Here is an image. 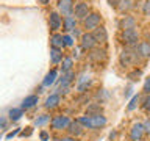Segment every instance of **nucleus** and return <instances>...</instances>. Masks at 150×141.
Listing matches in <instances>:
<instances>
[{
    "mask_svg": "<svg viewBox=\"0 0 150 141\" xmlns=\"http://www.w3.org/2000/svg\"><path fill=\"white\" fill-rule=\"evenodd\" d=\"M63 41H64V46H74V39L70 36H63Z\"/></svg>",
    "mask_w": 150,
    "mask_h": 141,
    "instance_id": "30",
    "label": "nucleus"
},
{
    "mask_svg": "<svg viewBox=\"0 0 150 141\" xmlns=\"http://www.w3.org/2000/svg\"><path fill=\"white\" fill-rule=\"evenodd\" d=\"M70 69H72V58H64L63 66H61V70H63V72H69Z\"/></svg>",
    "mask_w": 150,
    "mask_h": 141,
    "instance_id": "24",
    "label": "nucleus"
},
{
    "mask_svg": "<svg viewBox=\"0 0 150 141\" xmlns=\"http://www.w3.org/2000/svg\"><path fill=\"white\" fill-rule=\"evenodd\" d=\"M100 111H102L100 105H91L88 108V116H98V115H100Z\"/></svg>",
    "mask_w": 150,
    "mask_h": 141,
    "instance_id": "23",
    "label": "nucleus"
},
{
    "mask_svg": "<svg viewBox=\"0 0 150 141\" xmlns=\"http://www.w3.org/2000/svg\"><path fill=\"white\" fill-rule=\"evenodd\" d=\"M94 39L96 42H102V41H106V30L105 28H96V31H94Z\"/></svg>",
    "mask_w": 150,
    "mask_h": 141,
    "instance_id": "15",
    "label": "nucleus"
},
{
    "mask_svg": "<svg viewBox=\"0 0 150 141\" xmlns=\"http://www.w3.org/2000/svg\"><path fill=\"white\" fill-rule=\"evenodd\" d=\"M70 124L69 118L67 116H56L53 121H52V127L56 130H61V129H67V125Z\"/></svg>",
    "mask_w": 150,
    "mask_h": 141,
    "instance_id": "5",
    "label": "nucleus"
},
{
    "mask_svg": "<svg viewBox=\"0 0 150 141\" xmlns=\"http://www.w3.org/2000/svg\"><path fill=\"white\" fill-rule=\"evenodd\" d=\"M80 124H83L84 127H89V129H98V127H103L106 124V119L103 116H83L78 119Z\"/></svg>",
    "mask_w": 150,
    "mask_h": 141,
    "instance_id": "1",
    "label": "nucleus"
},
{
    "mask_svg": "<svg viewBox=\"0 0 150 141\" xmlns=\"http://www.w3.org/2000/svg\"><path fill=\"white\" fill-rule=\"evenodd\" d=\"M142 125H144V130L150 133V121H147V122H145V124H142Z\"/></svg>",
    "mask_w": 150,
    "mask_h": 141,
    "instance_id": "38",
    "label": "nucleus"
},
{
    "mask_svg": "<svg viewBox=\"0 0 150 141\" xmlns=\"http://www.w3.org/2000/svg\"><path fill=\"white\" fill-rule=\"evenodd\" d=\"M5 125H6V121L3 118H0V127H5Z\"/></svg>",
    "mask_w": 150,
    "mask_h": 141,
    "instance_id": "39",
    "label": "nucleus"
},
{
    "mask_svg": "<svg viewBox=\"0 0 150 141\" xmlns=\"http://www.w3.org/2000/svg\"><path fill=\"white\" fill-rule=\"evenodd\" d=\"M136 52H138L141 56H144V58L145 56H150V44L149 42H141V44L138 46V50Z\"/></svg>",
    "mask_w": 150,
    "mask_h": 141,
    "instance_id": "14",
    "label": "nucleus"
},
{
    "mask_svg": "<svg viewBox=\"0 0 150 141\" xmlns=\"http://www.w3.org/2000/svg\"><path fill=\"white\" fill-rule=\"evenodd\" d=\"M100 24V14L97 13H92V14H88L86 19H84V27L88 30H92V28H97V25Z\"/></svg>",
    "mask_w": 150,
    "mask_h": 141,
    "instance_id": "3",
    "label": "nucleus"
},
{
    "mask_svg": "<svg viewBox=\"0 0 150 141\" xmlns=\"http://www.w3.org/2000/svg\"><path fill=\"white\" fill-rule=\"evenodd\" d=\"M139 75H141V70L136 69V70H133V72H130V74H128V78H131V80H138Z\"/></svg>",
    "mask_w": 150,
    "mask_h": 141,
    "instance_id": "29",
    "label": "nucleus"
},
{
    "mask_svg": "<svg viewBox=\"0 0 150 141\" xmlns=\"http://www.w3.org/2000/svg\"><path fill=\"white\" fill-rule=\"evenodd\" d=\"M122 39H124V42H125V44H128V46L138 44V31H136L134 28H130V30H124Z\"/></svg>",
    "mask_w": 150,
    "mask_h": 141,
    "instance_id": "2",
    "label": "nucleus"
},
{
    "mask_svg": "<svg viewBox=\"0 0 150 141\" xmlns=\"http://www.w3.org/2000/svg\"><path fill=\"white\" fill-rule=\"evenodd\" d=\"M142 133H144V125L142 124H134L133 129H131V140L133 141H139L142 138Z\"/></svg>",
    "mask_w": 150,
    "mask_h": 141,
    "instance_id": "8",
    "label": "nucleus"
},
{
    "mask_svg": "<svg viewBox=\"0 0 150 141\" xmlns=\"http://www.w3.org/2000/svg\"><path fill=\"white\" fill-rule=\"evenodd\" d=\"M59 9L66 17L72 16V2L70 0H59Z\"/></svg>",
    "mask_w": 150,
    "mask_h": 141,
    "instance_id": "7",
    "label": "nucleus"
},
{
    "mask_svg": "<svg viewBox=\"0 0 150 141\" xmlns=\"http://www.w3.org/2000/svg\"><path fill=\"white\" fill-rule=\"evenodd\" d=\"M21 116H22V108H13V110H9V119L11 121L21 119Z\"/></svg>",
    "mask_w": 150,
    "mask_h": 141,
    "instance_id": "21",
    "label": "nucleus"
},
{
    "mask_svg": "<svg viewBox=\"0 0 150 141\" xmlns=\"http://www.w3.org/2000/svg\"><path fill=\"white\" fill-rule=\"evenodd\" d=\"M138 102H139V96H134V97L130 100V103H128V110H134L136 105H138Z\"/></svg>",
    "mask_w": 150,
    "mask_h": 141,
    "instance_id": "28",
    "label": "nucleus"
},
{
    "mask_svg": "<svg viewBox=\"0 0 150 141\" xmlns=\"http://www.w3.org/2000/svg\"><path fill=\"white\" fill-rule=\"evenodd\" d=\"M19 132H21V130H19V129H16V130H13V132H9V133L6 135V138H8V140H11L13 136H16V135L19 133Z\"/></svg>",
    "mask_w": 150,
    "mask_h": 141,
    "instance_id": "34",
    "label": "nucleus"
},
{
    "mask_svg": "<svg viewBox=\"0 0 150 141\" xmlns=\"http://www.w3.org/2000/svg\"><path fill=\"white\" fill-rule=\"evenodd\" d=\"M61 27V17L58 13H50V28L52 30H58Z\"/></svg>",
    "mask_w": 150,
    "mask_h": 141,
    "instance_id": "12",
    "label": "nucleus"
},
{
    "mask_svg": "<svg viewBox=\"0 0 150 141\" xmlns=\"http://www.w3.org/2000/svg\"><path fill=\"white\" fill-rule=\"evenodd\" d=\"M75 28V21H74V17H66L64 19V30H67V31H72Z\"/></svg>",
    "mask_w": 150,
    "mask_h": 141,
    "instance_id": "22",
    "label": "nucleus"
},
{
    "mask_svg": "<svg viewBox=\"0 0 150 141\" xmlns=\"http://www.w3.org/2000/svg\"><path fill=\"white\" fill-rule=\"evenodd\" d=\"M94 46H96V39H94L92 35H89V33H88V35L81 36V47H83V49H89V50H91Z\"/></svg>",
    "mask_w": 150,
    "mask_h": 141,
    "instance_id": "9",
    "label": "nucleus"
},
{
    "mask_svg": "<svg viewBox=\"0 0 150 141\" xmlns=\"http://www.w3.org/2000/svg\"><path fill=\"white\" fill-rule=\"evenodd\" d=\"M136 58H138V53H134L131 49H127L122 52V55H120V61H122V64H133Z\"/></svg>",
    "mask_w": 150,
    "mask_h": 141,
    "instance_id": "4",
    "label": "nucleus"
},
{
    "mask_svg": "<svg viewBox=\"0 0 150 141\" xmlns=\"http://www.w3.org/2000/svg\"><path fill=\"white\" fill-rule=\"evenodd\" d=\"M69 127V132L72 135H81V124H80V122L77 121V122H70V124L67 125Z\"/></svg>",
    "mask_w": 150,
    "mask_h": 141,
    "instance_id": "17",
    "label": "nucleus"
},
{
    "mask_svg": "<svg viewBox=\"0 0 150 141\" xmlns=\"http://www.w3.org/2000/svg\"><path fill=\"white\" fill-rule=\"evenodd\" d=\"M105 56H106V52L103 50V49H96V50H92L91 53H89V58L94 60V61L105 60Z\"/></svg>",
    "mask_w": 150,
    "mask_h": 141,
    "instance_id": "13",
    "label": "nucleus"
},
{
    "mask_svg": "<svg viewBox=\"0 0 150 141\" xmlns=\"http://www.w3.org/2000/svg\"><path fill=\"white\" fill-rule=\"evenodd\" d=\"M72 78H74V74L70 72H64L63 74V77H61V85H69L70 82H72Z\"/></svg>",
    "mask_w": 150,
    "mask_h": 141,
    "instance_id": "25",
    "label": "nucleus"
},
{
    "mask_svg": "<svg viewBox=\"0 0 150 141\" xmlns=\"http://www.w3.org/2000/svg\"><path fill=\"white\" fill-rule=\"evenodd\" d=\"M41 140H42V141H47V140H49V135H47V132H41Z\"/></svg>",
    "mask_w": 150,
    "mask_h": 141,
    "instance_id": "37",
    "label": "nucleus"
},
{
    "mask_svg": "<svg viewBox=\"0 0 150 141\" xmlns=\"http://www.w3.org/2000/svg\"><path fill=\"white\" fill-rule=\"evenodd\" d=\"M36 103H38V96H28L22 102V110H28V108L35 107Z\"/></svg>",
    "mask_w": 150,
    "mask_h": 141,
    "instance_id": "11",
    "label": "nucleus"
},
{
    "mask_svg": "<svg viewBox=\"0 0 150 141\" xmlns=\"http://www.w3.org/2000/svg\"><path fill=\"white\" fill-rule=\"evenodd\" d=\"M144 91H145V93H150V78L145 80V83H144Z\"/></svg>",
    "mask_w": 150,
    "mask_h": 141,
    "instance_id": "36",
    "label": "nucleus"
},
{
    "mask_svg": "<svg viewBox=\"0 0 150 141\" xmlns=\"http://www.w3.org/2000/svg\"><path fill=\"white\" fill-rule=\"evenodd\" d=\"M120 2H122V0H108V3H110L111 5V6H119V5H120Z\"/></svg>",
    "mask_w": 150,
    "mask_h": 141,
    "instance_id": "35",
    "label": "nucleus"
},
{
    "mask_svg": "<svg viewBox=\"0 0 150 141\" xmlns=\"http://www.w3.org/2000/svg\"><path fill=\"white\" fill-rule=\"evenodd\" d=\"M55 78H56V70H50V72L45 75V78H44V82H42V85H44V86H50V85L55 82Z\"/></svg>",
    "mask_w": 150,
    "mask_h": 141,
    "instance_id": "20",
    "label": "nucleus"
},
{
    "mask_svg": "<svg viewBox=\"0 0 150 141\" xmlns=\"http://www.w3.org/2000/svg\"><path fill=\"white\" fill-rule=\"evenodd\" d=\"M31 133H33V129H31V127H27V130H23L21 135H22V136H30Z\"/></svg>",
    "mask_w": 150,
    "mask_h": 141,
    "instance_id": "32",
    "label": "nucleus"
},
{
    "mask_svg": "<svg viewBox=\"0 0 150 141\" xmlns=\"http://www.w3.org/2000/svg\"><path fill=\"white\" fill-rule=\"evenodd\" d=\"M120 3H124V5H120V6H119V8H120V11H124V13L127 11V9H130V8H131V5H130V3H131V0H122Z\"/></svg>",
    "mask_w": 150,
    "mask_h": 141,
    "instance_id": "27",
    "label": "nucleus"
},
{
    "mask_svg": "<svg viewBox=\"0 0 150 141\" xmlns=\"http://www.w3.org/2000/svg\"><path fill=\"white\" fill-rule=\"evenodd\" d=\"M50 42H52V46H53L55 49H59V47L64 46V41H63V36L61 35H53L50 38Z\"/></svg>",
    "mask_w": 150,
    "mask_h": 141,
    "instance_id": "18",
    "label": "nucleus"
},
{
    "mask_svg": "<svg viewBox=\"0 0 150 141\" xmlns=\"http://www.w3.org/2000/svg\"><path fill=\"white\" fill-rule=\"evenodd\" d=\"M142 9H144L145 14H150V0H147V2L144 3V8Z\"/></svg>",
    "mask_w": 150,
    "mask_h": 141,
    "instance_id": "31",
    "label": "nucleus"
},
{
    "mask_svg": "<svg viewBox=\"0 0 150 141\" xmlns=\"http://www.w3.org/2000/svg\"><path fill=\"white\" fill-rule=\"evenodd\" d=\"M50 58H52V63H59L63 60V53L59 52V49H52L50 50Z\"/></svg>",
    "mask_w": 150,
    "mask_h": 141,
    "instance_id": "19",
    "label": "nucleus"
},
{
    "mask_svg": "<svg viewBox=\"0 0 150 141\" xmlns=\"http://www.w3.org/2000/svg\"><path fill=\"white\" fill-rule=\"evenodd\" d=\"M50 121V118L49 116H47V115H42V116H39V118H38V119H36V125H44V124H47V122H49Z\"/></svg>",
    "mask_w": 150,
    "mask_h": 141,
    "instance_id": "26",
    "label": "nucleus"
},
{
    "mask_svg": "<svg viewBox=\"0 0 150 141\" xmlns=\"http://www.w3.org/2000/svg\"><path fill=\"white\" fill-rule=\"evenodd\" d=\"M134 17H131V16H125L124 19L120 21V28H124V30H130V28H134Z\"/></svg>",
    "mask_w": 150,
    "mask_h": 141,
    "instance_id": "10",
    "label": "nucleus"
},
{
    "mask_svg": "<svg viewBox=\"0 0 150 141\" xmlns=\"http://www.w3.org/2000/svg\"><path fill=\"white\" fill-rule=\"evenodd\" d=\"M144 110H147V111H150V96L144 100Z\"/></svg>",
    "mask_w": 150,
    "mask_h": 141,
    "instance_id": "33",
    "label": "nucleus"
},
{
    "mask_svg": "<svg viewBox=\"0 0 150 141\" xmlns=\"http://www.w3.org/2000/svg\"><path fill=\"white\" fill-rule=\"evenodd\" d=\"M58 103H59V96L58 94H52L45 100V108H55Z\"/></svg>",
    "mask_w": 150,
    "mask_h": 141,
    "instance_id": "16",
    "label": "nucleus"
},
{
    "mask_svg": "<svg viewBox=\"0 0 150 141\" xmlns=\"http://www.w3.org/2000/svg\"><path fill=\"white\" fill-rule=\"evenodd\" d=\"M41 2H42V3H47V2H49V0H41Z\"/></svg>",
    "mask_w": 150,
    "mask_h": 141,
    "instance_id": "41",
    "label": "nucleus"
},
{
    "mask_svg": "<svg viewBox=\"0 0 150 141\" xmlns=\"http://www.w3.org/2000/svg\"><path fill=\"white\" fill-rule=\"evenodd\" d=\"M89 14V6L84 2H80L77 3V6H75V16L80 17V19H83V17H86Z\"/></svg>",
    "mask_w": 150,
    "mask_h": 141,
    "instance_id": "6",
    "label": "nucleus"
},
{
    "mask_svg": "<svg viewBox=\"0 0 150 141\" xmlns=\"http://www.w3.org/2000/svg\"><path fill=\"white\" fill-rule=\"evenodd\" d=\"M59 141H75L74 138H63V140H59Z\"/></svg>",
    "mask_w": 150,
    "mask_h": 141,
    "instance_id": "40",
    "label": "nucleus"
}]
</instances>
